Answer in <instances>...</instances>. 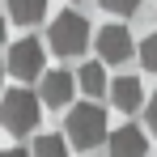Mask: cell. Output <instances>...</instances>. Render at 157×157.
I'll use <instances>...</instances> for the list:
<instances>
[{"label":"cell","instance_id":"cell-10","mask_svg":"<svg viewBox=\"0 0 157 157\" xmlns=\"http://www.w3.org/2000/svg\"><path fill=\"white\" fill-rule=\"evenodd\" d=\"M77 85L85 89V94H89V98H98V94L106 89V72H102V59H98V64H85V68L77 72Z\"/></svg>","mask_w":157,"mask_h":157},{"label":"cell","instance_id":"cell-13","mask_svg":"<svg viewBox=\"0 0 157 157\" xmlns=\"http://www.w3.org/2000/svg\"><path fill=\"white\" fill-rule=\"evenodd\" d=\"M102 9H110V13H136L140 0H102Z\"/></svg>","mask_w":157,"mask_h":157},{"label":"cell","instance_id":"cell-12","mask_svg":"<svg viewBox=\"0 0 157 157\" xmlns=\"http://www.w3.org/2000/svg\"><path fill=\"white\" fill-rule=\"evenodd\" d=\"M140 64H144V72H157V34L140 43Z\"/></svg>","mask_w":157,"mask_h":157},{"label":"cell","instance_id":"cell-4","mask_svg":"<svg viewBox=\"0 0 157 157\" xmlns=\"http://www.w3.org/2000/svg\"><path fill=\"white\" fill-rule=\"evenodd\" d=\"M9 72L17 81L47 77V68H43V43H38V38H17V43L9 47Z\"/></svg>","mask_w":157,"mask_h":157},{"label":"cell","instance_id":"cell-6","mask_svg":"<svg viewBox=\"0 0 157 157\" xmlns=\"http://www.w3.org/2000/svg\"><path fill=\"white\" fill-rule=\"evenodd\" d=\"M94 43H98L102 64H123V59L132 55V34L123 26H102V34H98Z\"/></svg>","mask_w":157,"mask_h":157},{"label":"cell","instance_id":"cell-9","mask_svg":"<svg viewBox=\"0 0 157 157\" xmlns=\"http://www.w3.org/2000/svg\"><path fill=\"white\" fill-rule=\"evenodd\" d=\"M9 17L17 26H38L47 17V0H9Z\"/></svg>","mask_w":157,"mask_h":157},{"label":"cell","instance_id":"cell-5","mask_svg":"<svg viewBox=\"0 0 157 157\" xmlns=\"http://www.w3.org/2000/svg\"><path fill=\"white\" fill-rule=\"evenodd\" d=\"M106 144H110V157H149V136L136 128V123L115 128Z\"/></svg>","mask_w":157,"mask_h":157},{"label":"cell","instance_id":"cell-14","mask_svg":"<svg viewBox=\"0 0 157 157\" xmlns=\"http://www.w3.org/2000/svg\"><path fill=\"white\" fill-rule=\"evenodd\" d=\"M144 115H149V132L157 136V94L149 98V106H144Z\"/></svg>","mask_w":157,"mask_h":157},{"label":"cell","instance_id":"cell-8","mask_svg":"<svg viewBox=\"0 0 157 157\" xmlns=\"http://www.w3.org/2000/svg\"><path fill=\"white\" fill-rule=\"evenodd\" d=\"M144 102V85L136 77H115L110 81V106H119V110H136V106Z\"/></svg>","mask_w":157,"mask_h":157},{"label":"cell","instance_id":"cell-2","mask_svg":"<svg viewBox=\"0 0 157 157\" xmlns=\"http://www.w3.org/2000/svg\"><path fill=\"white\" fill-rule=\"evenodd\" d=\"M64 128H68V140H72L77 149H98L106 140V110L94 106V102H81V106L68 110Z\"/></svg>","mask_w":157,"mask_h":157},{"label":"cell","instance_id":"cell-1","mask_svg":"<svg viewBox=\"0 0 157 157\" xmlns=\"http://www.w3.org/2000/svg\"><path fill=\"white\" fill-rule=\"evenodd\" d=\"M38 115H43V98H34L30 89H9L0 98V123L13 132V136H26L38 128Z\"/></svg>","mask_w":157,"mask_h":157},{"label":"cell","instance_id":"cell-3","mask_svg":"<svg viewBox=\"0 0 157 157\" xmlns=\"http://www.w3.org/2000/svg\"><path fill=\"white\" fill-rule=\"evenodd\" d=\"M47 38H51V51H55V55L77 59V55L89 47V21H85L81 13H72V9H64V13L51 21Z\"/></svg>","mask_w":157,"mask_h":157},{"label":"cell","instance_id":"cell-15","mask_svg":"<svg viewBox=\"0 0 157 157\" xmlns=\"http://www.w3.org/2000/svg\"><path fill=\"white\" fill-rule=\"evenodd\" d=\"M4 157H34V153H26V149H4Z\"/></svg>","mask_w":157,"mask_h":157},{"label":"cell","instance_id":"cell-7","mask_svg":"<svg viewBox=\"0 0 157 157\" xmlns=\"http://www.w3.org/2000/svg\"><path fill=\"white\" fill-rule=\"evenodd\" d=\"M72 89H77V77H72V72H64V68H51V72L43 77L38 98H43L47 106H72Z\"/></svg>","mask_w":157,"mask_h":157},{"label":"cell","instance_id":"cell-11","mask_svg":"<svg viewBox=\"0 0 157 157\" xmlns=\"http://www.w3.org/2000/svg\"><path fill=\"white\" fill-rule=\"evenodd\" d=\"M34 157H68V140H59V136H38V140H34Z\"/></svg>","mask_w":157,"mask_h":157}]
</instances>
